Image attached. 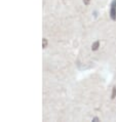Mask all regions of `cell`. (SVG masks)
Returning <instances> with one entry per match:
<instances>
[{"instance_id": "1", "label": "cell", "mask_w": 116, "mask_h": 122, "mask_svg": "<svg viewBox=\"0 0 116 122\" xmlns=\"http://www.w3.org/2000/svg\"><path fill=\"white\" fill-rule=\"evenodd\" d=\"M110 18L112 21H116V0H113L110 5Z\"/></svg>"}, {"instance_id": "2", "label": "cell", "mask_w": 116, "mask_h": 122, "mask_svg": "<svg viewBox=\"0 0 116 122\" xmlns=\"http://www.w3.org/2000/svg\"><path fill=\"white\" fill-rule=\"evenodd\" d=\"M99 47H100V41L97 40V41H95L93 44H91V50H93V51H97L99 49Z\"/></svg>"}, {"instance_id": "3", "label": "cell", "mask_w": 116, "mask_h": 122, "mask_svg": "<svg viewBox=\"0 0 116 122\" xmlns=\"http://www.w3.org/2000/svg\"><path fill=\"white\" fill-rule=\"evenodd\" d=\"M47 45H48V40H47L46 38H43L42 39V48L45 49L47 47Z\"/></svg>"}, {"instance_id": "4", "label": "cell", "mask_w": 116, "mask_h": 122, "mask_svg": "<svg viewBox=\"0 0 116 122\" xmlns=\"http://www.w3.org/2000/svg\"><path fill=\"white\" fill-rule=\"evenodd\" d=\"M116 97V86H114L113 88H112V92H111V99L114 100Z\"/></svg>"}, {"instance_id": "5", "label": "cell", "mask_w": 116, "mask_h": 122, "mask_svg": "<svg viewBox=\"0 0 116 122\" xmlns=\"http://www.w3.org/2000/svg\"><path fill=\"white\" fill-rule=\"evenodd\" d=\"M82 1H83V3H84V5H88V4L90 3L91 0H82Z\"/></svg>"}, {"instance_id": "6", "label": "cell", "mask_w": 116, "mask_h": 122, "mask_svg": "<svg viewBox=\"0 0 116 122\" xmlns=\"http://www.w3.org/2000/svg\"><path fill=\"white\" fill-rule=\"evenodd\" d=\"M93 121L94 122H98V121H100V118H99V117H95V118H93Z\"/></svg>"}]
</instances>
